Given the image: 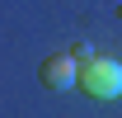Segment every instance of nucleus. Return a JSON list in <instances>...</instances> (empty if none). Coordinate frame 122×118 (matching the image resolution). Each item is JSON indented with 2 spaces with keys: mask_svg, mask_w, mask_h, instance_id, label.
Returning a JSON list of instances; mask_svg holds the SVG:
<instances>
[{
  "mask_svg": "<svg viewBox=\"0 0 122 118\" xmlns=\"http://www.w3.org/2000/svg\"><path fill=\"white\" fill-rule=\"evenodd\" d=\"M80 90L94 99H117L122 94V61L117 57H85L80 61Z\"/></svg>",
  "mask_w": 122,
  "mask_h": 118,
  "instance_id": "f257e3e1",
  "label": "nucleus"
},
{
  "mask_svg": "<svg viewBox=\"0 0 122 118\" xmlns=\"http://www.w3.org/2000/svg\"><path fill=\"white\" fill-rule=\"evenodd\" d=\"M38 76H42V85L56 90V94L80 90V61H75V52H52V57L38 66Z\"/></svg>",
  "mask_w": 122,
  "mask_h": 118,
  "instance_id": "f03ea898",
  "label": "nucleus"
}]
</instances>
